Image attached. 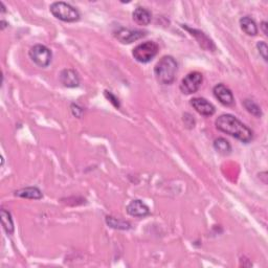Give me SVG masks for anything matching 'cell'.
<instances>
[{"label": "cell", "mask_w": 268, "mask_h": 268, "mask_svg": "<svg viewBox=\"0 0 268 268\" xmlns=\"http://www.w3.org/2000/svg\"><path fill=\"white\" fill-rule=\"evenodd\" d=\"M215 124L219 131L228 134V135L237 138L244 144H248L249 141L253 140V131L234 115L222 114L216 120Z\"/></svg>", "instance_id": "obj_1"}, {"label": "cell", "mask_w": 268, "mask_h": 268, "mask_svg": "<svg viewBox=\"0 0 268 268\" xmlns=\"http://www.w3.org/2000/svg\"><path fill=\"white\" fill-rule=\"evenodd\" d=\"M178 64L172 56H165L160 59L154 68L156 80L163 85H170L175 81Z\"/></svg>", "instance_id": "obj_2"}, {"label": "cell", "mask_w": 268, "mask_h": 268, "mask_svg": "<svg viewBox=\"0 0 268 268\" xmlns=\"http://www.w3.org/2000/svg\"><path fill=\"white\" fill-rule=\"evenodd\" d=\"M49 10L50 13L61 21L76 22L80 19V13L77 8L63 1L53 2L50 5Z\"/></svg>", "instance_id": "obj_3"}, {"label": "cell", "mask_w": 268, "mask_h": 268, "mask_svg": "<svg viewBox=\"0 0 268 268\" xmlns=\"http://www.w3.org/2000/svg\"><path fill=\"white\" fill-rule=\"evenodd\" d=\"M158 45L153 41H147L134 47L132 55L139 63H148L157 55Z\"/></svg>", "instance_id": "obj_4"}, {"label": "cell", "mask_w": 268, "mask_h": 268, "mask_svg": "<svg viewBox=\"0 0 268 268\" xmlns=\"http://www.w3.org/2000/svg\"><path fill=\"white\" fill-rule=\"evenodd\" d=\"M30 58L36 65L39 67L45 68L51 63L52 59V52L51 50L42 44H36L30 49Z\"/></svg>", "instance_id": "obj_5"}, {"label": "cell", "mask_w": 268, "mask_h": 268, "mask_svg": "<svg viewBox=\"0 0 268 268\" xmlns=\"http://www.w3.org/2000/svg\"><path fill=\"white\" fill-rule=\"evenodd\" d=\"M203 82V76L198 71L186 75L180 83V90L184 94H193L199 90Z\"/></svg>", "instance_id": "obj_6"}, {"label": "cell", "mask_w": 268, "mask_h": 268, "mask_svg": "<svg viewBox=\"0 0 268 268\" xmlns=\"http://www.w3.org/2000/svg\"><path fill=\"white\" fill-rule=\"evenodd\" d=\"M114 36L120 42L124 44H130L144 38L146 36V32L140 30H129L121 28L114 33Z\"/></svg>", "instance_id": "obj_7"}, {"label": "cell", "mask_w": 268, "mask_h": 268, "mask_svg": "<svg viewBox=\"0 0 268 268\" xmlns=\"http://www.w3.org/2000/svg\"><path fill=\"white\" fill-rule=\"evenodd\" d=\"M214 95L216 99L224 106H231L235 103L234 94L230 91V89L224 84H217L213 89Z\"/></svg>", "instance_id": "obj_8"}, {"label": "cell", "mask_w": 268, "mask_h": 268, "mask_svg": "<svg viewBox=\"0 0 268 268\" xmlns=\"http://www.w3.org/2000/svg\"><path fill=\"white\" fill-rule=\"evenodd\" d=\"M191 105L196 111L203 115V117H212L216 111L215 106L208 100L203 99V97H194L191 100Z\"/></svg>", "instance_id": "obj_9"}, {"label": "cell", "mask_w": 268, "mask_h": 268, "mask_svg": "<svg viewBox=\"0 0 268 268\" xmlns=\"http://www.w3.org/2000/svg\"><path fill=\"white\" fill-rule=\"evenodd\" d=\"M127 213L132 217L144 218L150 215V209L148 205L139 199L132 200L127 207Z\"/></svg>", "instance_id": "obj_10"}, {"label": "cell", "mask_w": 268, "mask_h": 268, "mask_svg": "<svg viewBox=\"0 0 268 268\" xmlns=\"http://www.w3.org/2000/svg\"><path fill=\"white\" fill-rule=\"evenodd\" d=\"M60 82L67 88H75L80 85V77L74 69H63L60 74Z\"/></svg>", "instance_id": "obj_11"}, {"label": "cell", "mask_w": 268, "mask_h": 268, "mask_svg": "<svg viewBox=\"0 0 268 268\" xmlns=\"http://www.w3.org/2000/svg\"><path fill=\"white\" fill-rule=\"evenodd\" d=\"M183 29H185L186 31H189L191 33V35L194 36V37L197 39L198 43L200 44V46L202 48H204L205 50H211V51H215L216 50L215 44L213 43V41L204 33L200 32V31H197V30H192L190 28H187V26H185V25H183Z\"/></svg>", "instance_id": "obj_12"}, {"label": "cell", "mask_w": 268, "mask_h": 268, "mask_svg": "<svg viewBox=\"0 0 268 268\" xmlns=\"http://www.w3.org/2000/svg\"><path fill=\"white\" fill-rule=\"evenodd\" d=\"M15 195L18 197L21 198H28V199H35L39 200L43 197L42 192L36 186H30V187H24V189L18 190L15 192Z\"/></svg>", "instance_id": "obj_13"}, {"label": "cell", "mask_w": 268, "mask_h": 268, "mask_svg": "<svg viewBox=\"0 0 268 268\" xmlns=\"http://www.w3.org/2000/svg\"><path fill=\"white\" fill-rule=\"evenodd\" d=\"M132 17L133 20L138 25H148L152 19L151 13L145 7H136L132 14Z\"/></svg>", "instance_id": "obj_14"}, {"label": "cell", "mask_w": 268, "mask_h": 268, "mask_svg": "<svg viewBox=\"0 0 268 268\" xmlns=\"http://www.w3.org/2000/svg\"><path fill=\"white\" fill-rule=\"evenodd\" d=\"M240 26H241V30H242L248 36H256L258 34L257 23L249 16H245V17L241 18Z\"/></svg>", "instance_id": "obj_15"}, {"label": "cell", "mask_w": 268, "mask_h": 268, "mask_svg": "<svg viewBox=\"0 0 268 268\" xmlns=\"http://www.w3.org/2000/svg\"><path fill=\"white\" fill-rule=\"evenodd\" d=\"M0 215H1V223H2L3 229L5 230V233L7 235H12L14 233V222H13L11 213L6 211L5 209H2Z\"/></svg>", "instance_id": "obj_16"}, {"label": "cell", "mask_w": 268, "mask_h": 268, "mask_svg": "<svg viewBox=\"0 0 268 268\" xmlns=\"http://www.w3.org/2000/svg\"><path fill=\"white\" fill-rule=\"evenodd\" d=\"M214 148H215V150L219 152L220 154L223 155H227L231 152V146L228 140L223 137H218L214 140Z\"/></svg>", "instance_id": "obj_17"}, {"label": "cell", "mask_w": 268, "mask_h": 268, "mask_svg": "<svg viewBox=\"0 0 268 268\" xmlns=\"http://www.w3.org/2000/svg\"><path fill=\"white\" fill-rule=\"evenodd\" d=\"M243 105L245 107V109L253 115H255L256 118H261L262 117V110L260 108V106L258 105L254 100H245L243 102Z\"/></svg>", "instance_id": "obj_18"}, {"label": "cell", "mask_w": 268, "mask_h": 268, "mask_svg": "<svg viewBox=\"0 0 268 268\" xmlns=\"http://www.w3.org/2000/svg\"><path fill=\"white\" fill-rule=\"evenodd\" d=\"M106 222L107 224H108L110 227L115 228V229H129L130 228V223L126 222V221H122L119 220L114 217H107L106 218Z\"/></svg>", "instance_id": "obj_19"}, {"label": "cell", "mask_w": 268, "mask_h": 268, "mask_svg": "<svg viewBox=\"0 0 268 268\" xmlns=\"http://www.w3.org/2000/svg\"><path fill=\"white\" fill-rule=\"evenodd\" d=\"M257 48L259 50V53L262 56V58L264 59V61H267V52H268V47L267 44L264 41L258 42L257 44Z\"/></svg>", "instance_id": "obj_20"}, {"label": "cell", "mask_w": 268, "mask_h": 268, "mask_svg": "<svg viewBox=\"0 0 268 268\" xmlns=\"http://www.w3.org/2000/svg\"><path fill=\"white\" fill-rule=\"evenodd\" d=\"M105 96L107 97V100H109L110 103L115 107V108H120V102H119V99L117 96H115L112 92L110 91H105Z\"/></svg>", "instance_id": "obj_21"}, {"label": "cell", "mask_w": 268, "mask_h": 268, "mask_svg": "<svg viewBox=\"0 0 268 268\" xmlns=\"http://www.w3.org/2000/svg\"><path fill=\"white\" fill-rule=\"evenodd\" d=\"M70 109H71V112H73V114L75 115V117L76 118H82V115H83V112H84V110H83V108H82V107L81 106H79L78 104H71V106H70Z\"/></svg>", "instance_id": "obj_22"}, {"label": "cell", "mask_w": 268, "mask_h": 268, "mask_svg": "<svg viewBox=\"0 0 268 268\" xmlns=\"http://www.w3.org/2000/svg\"><path fill=\"white\" fill-rule=\"evenodd\" d=\"M260 26H261V29H262L263 34H264L265 36H267V35H268V34H267V33H268V32H267V22H266V21H263V22L261 23V25H260Z\"/></svg>", "instance_id": "obj_23"}]
</instances>
